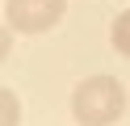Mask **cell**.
<instances>
[{
  "label": "cell",
  "instance_id": "cell-3",
  "mask_svg": "<svg viewBox=\"0 0 130 126\" xmlns=\"http://www.w3.org/2000/svg\"><path fill=\"white\" fill-rule=\"evenodd\" d=\"M21 122V101L13 88H0V126H17Z\"/></svg>",
  "mask_w": 130,
  "mask_h": 126
},
{
  "label": "cell",
  "instance_id": "cell-2",
  "mask_svg": "<svg viewBox=\"0 0 130 126\" xmlns=\"http://www.w3.org/2000/svg\"><path fill=\"white\" fill-rule=\"evenodd\" d=\"M63 0H4V21L21 34H46L63 21Z\"/></svg>",
  "mask_w": 130,
  "mask_h": 126
},
{
  "label": "cell",
  "instance_id": "cell-4",
  "mask_svg": "<svg viewBox=\"0 0 130 126\" xmlns=\"http://www.w3.org/2000/svg\"><path fill=\"white\" fill-rule=\"evenodd\" d=\"M109 38H113V46H118V55H126V59H130V8L118 17V21H113Z\"/></svg>",
  "mask_w": 130,
  "mask_h": 126
},
{
  "label": "cell",
  "instance_id": "cell-1",
  "mask_svg": "<svg viewBox=\"0 0 130 126\" xmlns=\"http://www.w3.org/2000/svg\"><path fill=\"white\" fill-rule=\"evenodd\" d=\"M71 114L80 126H113L126 114V88L113 76H88L71 92Z\"/></svg>",
  "mask_w": 130,
  "mask_h": 126
}]
</instances>
